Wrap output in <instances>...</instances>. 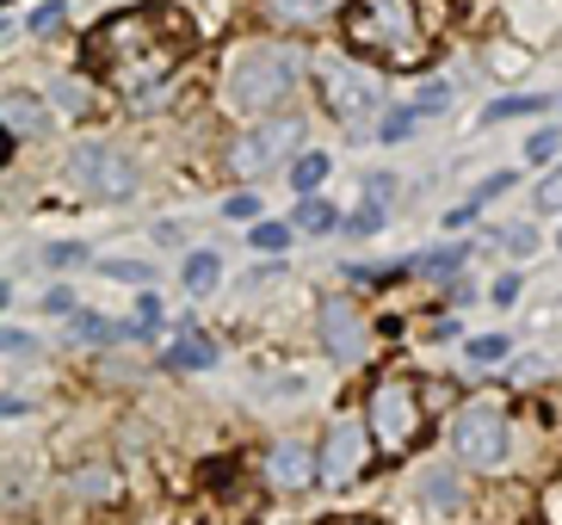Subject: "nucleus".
Here are the masks:
<instances>
[{
    "label": "nucleus",
    "instance_id": "1",
    "mask_svg": "<svg viewBox=\"0 0 562 525\" xmlns=\"http://www.w3.org/2000/svg\"><path fill=\"white\" fill-rule=\"evenodd\" d=\"M303 75V49L291 44H248L229 56V75H223V105L229 112H266L279 105Z\"/></svg>",
    "mask_w": 562,
    "mask_h": 525
},
{
    "label": "nucleus",
    "instance_id": "2",
    "mask_svg": "<svg viewBox=\"0 0 562 525\" xmlns=\"http://www.w3.org/2000/svg\"><path fill=\"white\" fill-rule=\"evenodd\" d=\"M347 37L359 49H396V63H420V19H414V0H352Z\"/></svg>",
    "mask_w": 562,
    "mask_h": 525
},
{
    "label": "nucleus",
    "instance_id": "3",
    "mask_svg": "<svg viewBox=\"0 0 562 525\" xmlns=\"http://www.w3.org/2000/svg\"><path fill=\"white\" fill-rule=\"evenodd\" d=\"M451 445H458V458L476 463V470H507V458H513L507 409H495V402H470V409H458V421H451Z\"/></svg>",
    "mask_w": 562,
    "mask_h": 525
},
{
    "label": "nucleus",
    "instance_id": "4",
    "mask_svg": "<svg viewBox=\"0 0 562 525\" xmlns=\"http://www.w3.org/2000/svg\"><path fill=\"white\" fill-rule=\"evenodd\" d=\"M68 180L81 186V192L105 198V204H117V198L136 192V161L112 143H81L68 155Z\"/></svg>",
    "mask_w": 562,
    "mask_h": 525
},
{
    "label": "nucleus",
    "instance_id": "5",
    "mask_svg": "<svg viewBox=\"0 0 562 525\" xmlns=\"http://www.w3.org/2000/svg\"><path fill=\"white\" fill-rule=\"evenodd\" d=\"M414 433H420V409H414L408 383H378L371 390V439L383 451H408Z\"/></svg>",
    "mask_w": 562,
    "mask_h": 525
},
{
    "label": "nucleus",
    "instance_id": "6",
    "mask_svg": "<svg viewBox=\"0 0 562 525\" xmlns=\"http://www.w3.org/2000/svg\"><path fill=\"white\" fill-rule=\"evenodd\" d=\"M297 136H303L297 118H266V124H254V131L229 148V167L254 180V174H266V167H279L284 148H297Z\"/></svg>",
    "mask_w": 562,
    "mask_h": 525
},
{
    "label": "nucleus",
    "instance_id": "7",
    "mask_svg": "<svg viewBox=\"0 0 562 525\" xmlns=\"http://www.w3.org/2000/svg\"><path fill=\"white\" fill-rule=\"evenodd\" d=\"M383 105V75L364 63H328V112L364 118Z\"/></svg>",
    "mask_w": 562,
    "mask_h": 525
},
{
    "label": "nucleus",
    "instance_id": "8",
    "mask_svg": "<svg viewBox=\"0 0 562 525\" xmlns=\"http://www.w3.org/2000/svg\"><path fill=\"white\" fill-rule=\"evenodd\" d=\"M322 346H328L340 365H359L371 353V334H364V315L352 310V297H328L322 303Z\"/></svg>",
    "mask_w": 562,
    "mask_h": 525
},
{
    "label": "nucleus",
    "instance_id": "9",
    "mask_svg": "<svg viewBox=\"0 0 562 525\" xmlns=\"http://www.w3.org/2000/svg\"><path fill=\"white\" fill-rule=\"evenodd\" d=\"M359 463H364V427H359V421H334L328 445H322V463H315V477L328 482V489H340V482L359 477Z\"/></svg>",
    "mask_w": 562,
    "mask_h": 525
},
{
    "label": "nucleus",
    "instance_id": "10",
    "mask_svg": "<svg viewBox=\"0 0 562 525\" xmlns=\"http://www.w3.org/2000/svg\"><path fill=\"white\" fill-rule=\"evenodd\" d=\"M414 489L427 494V507L439 513V520H451V513H458V501H463V482H458V470H451V463H427Z\"/></svg>",
    "mask_w": 562,
    "mask_h": 525
},
{
    "label": "nucleus",
    "instance_id": "11",
    "mask_svg": "<svg viewBox=\"0 0 562 525\" xmlns=\"http://www.w3.org/2000/svg\"><path fill=\"white\" fill-rule=\"evenodd\" d=\"M0 118H7V131H19V136H44L50 131V105L32 99V93H7L0 99Z\"/></svg>",
    "mask_w": 562,
    "mask_h": 525
},
{
    "label": "nucleus",
    "instance_id": "12",
    "mask_svg": "<svg viewBox=\"0 0 562 525\" xmlns=\"http://www.w3.org/2000/svg\"><path fill=\"white\" fill-rule=\"evenodd\" d=\"M266 477L279 482V489H303V482L315 477L310 445H272V458H266Z\"/></svg>",
    "mask_w": 562,
    "mask_h": 525
},
{
    "label": "nucleus",
    "instance_id": "13",
    "mask_svg": "<svg viewBox=\"0 0 562 525\" xmlns=\"http://www.w3.org/2000/svg\"><path fill=\"white\" fill-rule=\"evenodd\" d=\"M507 13H513V25H519V37H550V32L562 25V7H557V0H513Z\"/></svg>",
    "mask_w": 562,
    "mask_h": 525
},
{
    "label": "nucleus",
    "instance_id": "14",
    "mask_svg": "<svg viewBox=\"0 0 562 525\" xmlns=\"http://www.w3.org/2000/svg\"><path fill=\"white\" fill-rule=\"evenodd\" d=\"M173 365H180V371H211V365H216V340H211V334H199V328H186L180 340H173Z\"/></svg>",
    "mask_w": 562,
    "mask_h": 525
},
{
    "label": "nucleus",
    "instance_id": "15",
    "mask_svg": "<svg viewBox=\"0 0 562 525\" xmlns=\"http://www.w3.org/2000/svg\"><path fill=\"white\" fill-rule=\"evenodd\" d=\"M334 223H340V211H334L328 198H310V192H303V204L291 211V230H310V235H328Z\"/></svg>",
    "mask_w": 562,
    "mask_h": 525
},
{
    "label": "nucleus",
    "instance_id": "16",
    "mask_svg": "<svg viewBox=\"0 0 562 525\" xmlns=\"http://www.w3.org/2000/svg\"><path fill=\"white\" fill-rule=\"evenodd\" d=\"M272 7V19H284V25H315V19H328L340 0H266Z\"/></svg>",
    "mask_w": 562,
    "mask_h": 525
},
{
    "label": "nucleus",
    "instance_id": "17",
    "mask_svg": "<svg viewBox=\"0 0 562 525\" xmlns=\"http://www.w3.org/2000/svg\"><path fill=\"white\" fill-rule=\"evenodd\" d=\"M180 279H186V291H192V297H204V291H216V279H223V260H216V254H192Z\"/></svg>",
    "mask_w": 562,
    "mask_h": 525
},
{
    "label": "nucleus",
    "instance_id": "18",
    "mask_svg": "<svg viewBox=\"0 0 562 525\" xmlns=\"http://www.w3.org/2000/svg\"><path fill=\"white\" fill-rule=\"evenodd\" d=\"M507 334H470V340H463V359L470 365H507Z\"/></svg>",
    "mask_w": 562,
    "mask_h": 525
},
{
    "label": "nucleus",
    "instance_id": "19",
    "mask_svg": "<svg viewBox=\"0 0 562 525\" xmlns=\"http://www.w3.org/2000/svg\"><path fill=\"white\" fill-rule=\"evenodd\" d=\"M328 155H322V148H310V155H297V167H291V186H297V192H315V186L328 180Z\"/></svg>",
    "mask_w": 562,
    "mask_h": 525
},
{
    "label": "nucleus",
    "instance_id": "20",
    "mask_svg": "<svg viewBox=\"0 0 562 525\" xmlns=\"http://www.w3.org/2000/svg\"><path fill=\"white\" fill-rule=\"evenodd\" d=\"M100 272H105V279H117V284H143V291L155 284V266L149 260H100Z\"/></svg>",
    "mask_w": 562,
    "mask_h": 525
},
{
    "label": "nucleus",
    "instance_id": "21",
    "mask_svg": "<svg viewBox=\"0 0 562 525\" xmlns=\"http://www.w3.org/2000/svg\"><path fill=\"white\" fill-rule=\"evenodd\" d=\"M248 247L254 254H284V247H291V223H254Z\"/></svg>",
    "mask_w": 562,
    "mask_h": 525
},
{
    "label": "nucleus",
    "instance_id": "22",
    "mask_svg": "<svg viewBox=\"0 0 562 525\" xmlns=\"http://www.w3.org/2000/svg\"><path fill=\"white\" fill-rule=\"evenodd\" d=\"M68 322H75V340H93V346H105V340H117V334H124V328H112L105 315H87V310H75Z\"/></svg>",
    "mask_w": 562,
    "mask_h": 525
},
{
    "label": "nucleus",
    "instance_id": "23",
    "mask_svg": "<svg viewBox=\"0 0 562 525\" xmlns=\"http://www.w3.org/2000/svg\"><path fill=\"white\" fill-rule=\"evenodd\" d=\"M531 112H544V99H495L482 112V124H507V118H531Z\"/></svg>",
    "mask_w": 562,
    "mask_h": 525
},
{
    "label": "nucleus",
    "instance_id": "24",
    "mask_svg": "<svg viewBox=\"0 0 562 525\" xmlns=\"http://www.w3.org/2000/svg\"><path fill=\"white\" fill-rule=\"evenodd\" d=\"M495 242L507 247L513 260H526V254H538V230H531V223H513V230H501Z\"/></svg>",
    "mask_w": 562,
    "mask_h": 525
},
{
    "label": "nucleus",
    "instance_id": "25",
    "mask_svg": "<svg viewBox=\"0 0 562 525\" xmlns=\"http://www.w3.org/2000/svg\"><path fill=\"white\" fill-rule=\"evenodd\" d=\"M408 105H414V112H420V118L446 112V105H451V81H427V87H420V93L408 99Z\"/></svg>",
    "mask_w": 562,
    "mask_h": 525
},
{
    "label": "nucleus",
    "instance_id": "26",
    "mask_svg": "<svg viewBox=\"0 0 562 525\" xmlns=\"http://www.w3.org/2000/svg\"><path fill=\"white\" fill-rule=\"evenodd\" d=\"M470 260V247H446V254H420V272H432V279H451L458 266Z\"/></svg>",
    "mask_w": 562,
    "mask_h": 525
},
{
    "label": "nucleus",
    "instance_id": "27",
    "mask_svg": "<svg viewBox=\"0 0 562 525\" xmlns=\"http://www.w3.org/2000/svg\"><path fill=\"white\" fill-rule=\"evenodd\" d=\"M526 68H531V56H526L519 44H495V75H507V81H519Z\"/></svg>",
    "mask_w": 562,
    "mask_h": 525
},
{
    "label": "nucleus",
    "instance_id": "28",
    "mask_svg": "<svg viewBox=\"0 0 562 525\" xmlns=\"http://www.w3.org/2000/svg\"><path fill=\"white\" fill-rule=\"evenodd\" d=\"M538 211H544V216H562V167H550L544 180H538Z\"/></svg>",
    "mask_w": 562,
    "mask_h": 525
},
{
    "label": "nucleus",
    "instance_id": "29",
    "mask_svg": "<svg viewBox=\"0 0 562 525\" xmlns=\"http://www.w3.org/2000/svg\"><path fill=\"white\" fill-rule=\"evenodd\" d=\"M414 124H420V112H414V105H402V112H390V118L378 124V136H383V143H402V136H408Z\"/></svg>",
    "mask_w": 562,
    "mask_h": 525
},
{
    "label": "nucleus",
    "instance_id": "30",
    "mask_svg": "<svg viewBox=\"0 0 562 525\" xmlns=\"http://www.w3.org/2000/svg\"><path fill=\"white\" fill-rule=\"evenodd\" d=\"M63 19H68L63 0H44V7L32 13V32H37V37H50V32H63Z\"/></svg>",
    "mask_w": 562,
    "mask_h": 525
},
{
    "label": "nucleus",
    "instance_id": "31",
    "mask_svg": "<svg viewBox=\"0 0 562 525\" xmlns=\"http://www.w3.org/2000/svg\"><path fill=\"white\" fill-rule=\"evenodd\" d=\"M87 260V247L81 242H56V247H44V266H56V272H68V266H81Z\"/></svg>",
    "mask_w": 562,
    "mask_h": 525
},
{
    "label": "nucleus",
    "instance_id": "32",
    "mask_svg": "<svg viewBox=\"0 0 562 525\" xmlns=\"http://www.w3.org/2000/svg\"><path fill=\"white\" fill-rule=\"evenodd\" d=\"M50 93H56V105H63V112H87V87L81 81H50Z\"/></svg>",
    "mask_w": 562,
    "mask_h": 525
},
{
    "label": "nucleus",
    "instance_id": "33",
    "mask_svg": "<svg viewBox=\"0 0 562 525\" xmlns=\"http://www.w3.org/2000/svg\"><path fill=\"white\" fill-rule=\"evenodd\" d=\"M557 148H562V136H557V131H531V136H526V161L538 167V161H550Z\"/></svg>",
    "mask_w": 562,
    "mask_h": 525
},
{
    "label": "nucleus",
    "instance_id": "34",
    "mask_svg": "<svg viewBox=\"0 0 562 525\" xmlns=\"http://www.w3.org/2000/svg\"><path fill=\"white\" fill-rule=\"evenodd\" d=\"M223 216H229V223H260V198H254V192H235L229 204H223Z\"/></svg>",
    "mask_w": 562,
    "mask_h": 525
},
{
    "label": "nucleus",
    "instance_id": "35",
    "mask_svg": "<svg viewBox=\"0 0 562 525\" xmlns=\"http://www.w3.org/2000/svg\"><path fill=\"white\" fill-rule=\"evenodd\" d=\"M347 230H352V235H378V230H383V204H364V211H352Z\"/></svg>",
    "mask_w": 562,
    "mask_h": 525
},
{
    "label": "nucleus",
    "instance_id": "36",
    "mask_svg": "<svg viewBox=\"0 0 562 525\" xmlns=\"http://www.w3.org/2000/svg\"><path fill=\"white\" fill-rule=\"evenodd\" d=\"M364 198L390 211V198H396V180H390V174H371V180H364Z\"/></svg>",
    "mask_w": 562,
    "mask_h": 525
},
{
    "label": "nucleus",
    "instance_id": "37",
    "mask_svg": "<svg viewBox=\"0 0 562 525\" xmlns=\"http://www.w3.org/2000/svg\"><path fill=\"white\" fill-rule=\"evenodd\" d=\"M155 322H161V303H155V297L143 291V297H136V322H131V328L143 334V328H155Z\"/></svg>",
    "mask_w": 562,
    "mask_h": 525
},
{
    "label": "nucleus",
    "instance_id": "38",
    "mask_svg": "<svg viewBox=\"0 0 562 525\" xmlns=\"http://www.w3.org/2000/svg\"><path fill=\"white\" fill-rule=\"evenodd\" d=\"M32 334H25V328H0V353H32Z\"/></svg>",
    "mask_w": 562,
    "mask_h": 525
},
{
    "label": "nucleus",
    "instance_id": "39",
    "mask_svg": "<svg viewBox=\"0 0 562 525\" xmlns=\"http://www.w3.org/2000/svg\"><path fill=\"white\" fill-rule=\"evenodd\" d=\"M488 303H501V310H513V303H519V279H495V297H488Z\"/></svg>",
    "mask_w": 562,
    "mask_h": 525
},
{
    "label": "nucleus",
    "instance_id": "40",
    "mask_svg": "<svg viewBox=\"0 0 562 525\" xmlns=\"http://www.w3.org/2000/svg\"><path fill=\"white\" fill-rule=\"evenodd\" d=\"M44 310H50V315H75V291H63V284H56V291L44 297Z\"/></svg>",
    "mask_w": 562,
    "mask_h": 525
},
{
    "label": "nucleus",
    "instance_id": "41",
    "mask_svg": "<svg viewBox=\"0 0 562 525\" xmlns=\"http://www.w3.org/2000/svg\"><path fill=\"white\" fill-rule=\"evenodd\" d=\"M32 402H19V395H0V414H25Z\"/></svg>",
    "mask_w": 562,
    "mask_h": 525
},
{
    "label": "nucleus",
    "instance_id": "42",
    "mask_svg": "<svg viewBox=\"0 0 562 525\" xmlns=\"http://www.w3.org/2000/svg\"><path fill=\"white\" fill-rule=\"evenodd\" d=\"M550 520H557V525H562V489H557V494H550Z\"/></svg>",
    "mask_w": 562,
    "mask_h": 525
},
{
    "label": "nucleus",
    "instance_id": "43",
    "mask_svg": "<svg viewBox=\"0 0 562 525\" xmlns=\"http://www.w3.org/2000/svg\"><path fill=\"white\" fill-rule=\"evenodd\" d=\"M7 303H13V284H7V279H0V310H7Z\"/></svg>",
    "mask_w": 562,
    "mask_h": 525
},
{
    "label": "nucleus",
    "instance_id": "44",
    "mask_svg": "<svg viewBox=\"0 0 562 525\" xmlns=\"http://www.w3.org/2000/svg\"><path fill=\"white\" fill-rule=\"evenodd\" d=\"M7 37H13V19H0V44H7Z\"/></svg>",
    "mask_w": 562,
    "mask_h": 525
},
{
    "label": "nucleus",
    "instance_id": "45",
    "mask_svg": "<svg viewBox=\"0 0 562 525\" xmlns=\"http://www.w3.org/2000/svg\"><path fill=\"white\" fill-rule=\"evenodd\" d=\"M557 247H562V235H557Z\"/></svg>",
    "mask_w": 562,
    "mask_h": 525
},
{
    "label": "nucleus",
    "instance_id": "46",
    "mask_svg": "<svg viewBox=\"0 0 562 525\" xmlns=\"http://www.w3.org/2000/svg\"><path fill=\"white\" fill-rule=\"evenodd\" d=\"M352 525H359V520H352Z\"/></svg>",
    "mask_w": 562,
    "mask_h": 525
}]
</instances>
